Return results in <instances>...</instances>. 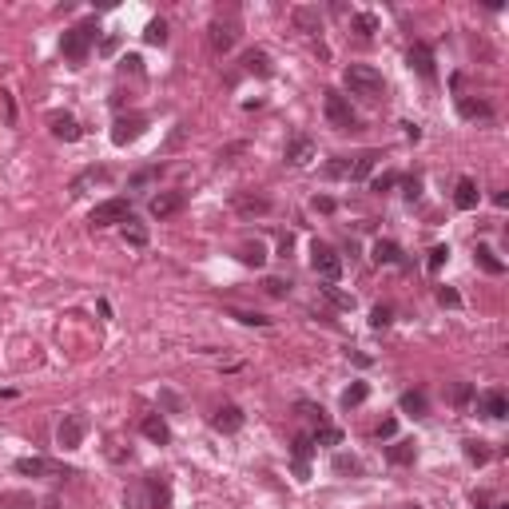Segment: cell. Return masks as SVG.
Wrapping results in <instances>:
<instances>
[{
	"mask_svg": "<svg viewBox=\"0 0 509 509\" xmlns=\"http://www.w3.org/2000/svg\"><path fill=\"white\" fill-rule=\"evenodd\" d=\"M239 263H247V267H263L267 263V247H263L259 239H247V243H239Z\"/></svg>",
	"mask_w": 509,
	"mask_h": 509,
	"instance_id": "cell-27",
	"label": "cell"
},
{
	"mask_svg": "<svg viewBox=\"0 0 509 509\" xmlns=\"http://www.w3.org/2000/svg\"><path fill=\"white\" fill-rule=\"evenodd\" d=\"M414 458H418V446H414L410 438H398V442L386 446V461L390 466H414Z\"/></svg>",
	"mask_w": 509,
	"mask_h": 509,
	"instance_id": "cell-22",
	"label": "cell"
},
{
	"mask_svg": "<svg viewBox=\"0 0 509 509\" xmlns=\"http://www.w3.org/2000/svg\"><path fill=\"white\" fill-rule=\"evenodd\" d=\"M398 406H402V414H410V418H426L430 414V402H426L422 390H406V394L398 398Z\"/></svg>",
	"mask_w": 509,
	"mask_h": 509,
	"instance_id": "cell-25",
	"label": "cell"
},
{
	"mask_svg": "<svg viewBox=\"0 0 509 509\" xmlns=\"http://www.w3.org/2000/svg\"><path fill=\"white\" fill-rule=\"evenodd\" d=\"M207 44H211L215 56H227V52L239 44V20H211V28H207Z\"/></svg>",
	"mask_w": 509,
	"mask_h": 509,
	"instance_id": "cell-8",
	"label": "cell"
},
{
	"mask_svg": "<svg viewBox=\"0 0 509 509\" xmlns=\"http://www.w3.org/2000/svg\"><path fill=\"white\" fill-rule=\"evenodd\" d=\"M84 438H88V414H80V410L64 414L60 426H56V442H60L64 449H80Z\"/></svg>",
	"mask_w": 509,
	"mask_h": 509,
	"instance_id": "cell-5",
	"label": "cell"
},
{
	"mask_svg": "<svg viewBox=\"0 0 509 509\" xmlns=\"http://www.w3.org/2000/svg\"><path fill=\"white\" fill-rule=\"evenodd\" d=\"M139 430H144V438L155 442V446H167V442H172V430H167V422H163L160 414H148V418L139 422Z\"/></svg>",
	"mask_w": 509,
	"mask_h": 509,
	"instance_id": "cell-23",
	"label": "cell"
},
{
	"mask_svg": "<svg viewBox=\"0 0 509 509\" xmlns=\"http://www.w3.org/2000/svg\"><path fill=\"white\" fill-rule=\"evenodd\" d=\"M120 68H124V72H132V76H139V72H144V60H139V56H124V64H120Z\"/></svg>",
	"mask_w": 509,
	"mask_h": 509,
	"instance_id": "cell-52",
	"label": "cell"
},
{
	"mask_svg": "<svg viewBox=\"0 0 509 509\" xmlns=\"http://www.w3.org/2000/svg\"><path fill=\"white\" fill-rule=\"evenodd\" d=\"M473 410L482 414V418H505L509 414V398H505V390H485V394H477L473 398Z\"/></svg>",
	"mask_w": 509,
	"mask_h": 509,
	"instance_id": "cell-12",
	"label": "cell"
},
{
	"mask_svg": "<svg viewBox=\"0 0 509 509\" xmlns=\"http://www.w3.org/2000/svg\"><path fill=\"white\" fill-rule=\"evenodd\" d=\"M295 410L307 418V422H314V426H326V410L323 406H314V402H307V398H298L295 402Z\"/></svg>",
	"mask_w": 509,
	"mask_h": 509,
	"instance_id": "cell-36",
	"label": "cell"
},
{
	"mask_svg": "<svg viewBox=\"0 0 509 509\" xmlns=\"http://www.w3.org/2000/svg\"><path fill=\"white\" fill-rule=\"evenodd\" d=\"M16 473H28V477H52V482H60V477H72V470L68 466H56V461L48 458H20L16 461Z\"/></svg>",
	"mask_w": 509,
	"mask_h": 509,
	"instance_id": "cell-9",
	"label": "cell"
},
{
	"mask_svg": "<svg viewBox=\"0 0 509 509\" xmlns=\"http://www.w3.org/2000/svg\"><path fill=\"white\" fill-rule=\"evenodd\" d=\"M323 112H326V124L335 127V132H354L358 127V116H354V108H350V99L342 96V92H326L323 99Z\"/></svg>",
	"mask_w": 509,
	"mask_h": 509,
	"instance_id": "cell-3",
	"label": "cell"
},
{
	"mask_svg": "<svg viewBox=\"0 0 509 509\" xmlns=\"http://www.w3.org/2000/svg\"><path fill=\"white\" fill-rule=\"evenodd\" d=\"M48 127H52V136L64 139V144H76V139L84 136V127H80V120L68 112H52L48 116Z\"/></svg>",
	"mask_w": 509,
	"mask_h": 509,
	"instance_id": "cell-15",
	"label": "cell"
},
{
	"mask_svg": "<svg viewBox=\"0 0 509 509\" xmlns=\"http://www.w3.org/2000/svg\"><path fill=\"white\" fill-rule=\"evenodd\" d=\"M311 267H314V274H319L323 283H338V274H342V255H338L330 243L314 239L311 243Z\"/></svg>",
	"mask_w": 509,
	"mask_h": 509,
	"instance_id": "cell-4",
	"label": "cell"
},
{
	"mask_svg": "<svg viewBox=\"0 0 509 509\" xmlns=\"http://www.w3.org/2000/svg\"><path fill=\"white\" fill-rule=\"evenodd\" d=\"M477 199H482L477 183H473L470 175H461L458 187H454V207H458V211H473V207H477Z\"/></svg>",
	"mask_w": 509,
	"mask_h": 509,
	"instance_id": "cell-19",
	"label": "cell"
},
{
	"mask_svg": "<svg viewBox=\"0 0 509 509\" xmlns=\"http://www.w3.org/2000/svg\"><path fill=\"white\" fill-rule=\"evenodd\" d=\"M116 44H120V40H116V36H108V40H104V48H99V52H104V56H112V52H116Z\"/></svg>",
	"mask_w": 509,
	"mask_h": 509,
	"instance_id": "cell-56",
	"label": "cell"
},
{
	"mask_svg": "<svg viewBox=\"0 0 509 509\" xmlns=\"http://www.w3.org/2000/svg\"><path fill=\"white\" fill-rule=\"evenodd\" d=\"M323 295L330 298V302H335L338 311H354V295H347V291H338L335 283H326V286H323Z\"/></svg>",
	"mask_w": 509,
	"mask_h": 509,
	"instance_id": "cell-38",
	"label": "cell"
},
{
	"mask_svg": "<svg viewBox=\"0 0 509 509\" xmlns=\"http://www.w3.org/2000/svg\"><path fill=\"white\" fill-rule=\"evenodd\" d=\"M235 211L239 215H267L271 211V199L267 195H235Z\"/></svg>",
	"mask_w": 509,
	"mask_h": 509,
	"instance_id": "cell-28",
	"label": "cell"
},
{
	"mask_svg": "<svg viewBox=\"0 0 509 509\" xmlns=\"http://www.w3.org/2000/svg\"><path fill=\"white\" fill-rule=\"evenodd\" d=\"M144 40H148V44H167V20H163V16H155V20H148V28H144Z\"/></svg>",
	"mask_w": 509,
	"mask_h": 509,
	"instance_id": "cell-35",
	"label": "cell"
},
{
	"mask_svg": "<svg viewBox=\"0 0 509 509\" xmlns=\"http://www.w3.org/2000/svg\"><path fill=\"white\" fill-rule=\"evenodd\" d=\"M187 207V191H160V195H151L148 211L151 219H172V215H179Z\"/></svg>",
	"mask_w": 509,
	"mask_h": 509,
	"instance_id": "cell-11",
	"label": "cell"
},
{
	"mask_svg": "<svg viewBox=\"0 0 509 509\" xmlns=\"http://www.w3.org/2000/svg\"><path fill=\"white\" fill-rule=\"evenodd\" d=\"M263 291H267L271 298H286V295H291V283H286V279H267Z\"/></svg>",
	"mask_w": 509,
	"mask_h": 509,
	"instance_id": "cell-47",
	"label": "cell"
},
{
	"mask_svg": "<svg viewBox=\"0 0 509 509\" xmlns=\"http://www.w3.org/2000/svg\"><path fill=\"white\" fill-rule=\"evenodd\" d=\"M366 398H370V386H366V382H350L347 390H342V406H347V410H354V406H362Z\"/></svg>",
	"mask_w": 509,
	"mask_h": 509,
	"instance_id": "cell-34",
	"label": "cell"
},
{
	"mask_svg": "<svg viewBox=\"0 0 509 509\" xmlns=\"http://www.w3.org/2000/svg\"><path fill=\"white\" fill-rule=\"evenodd\" d=\"M406 60H410V68L422 80H434L438 76V68H434V52L426 48V44H410V52H406Z\"/></svg>",
	"mask_w": 509,
	"mask_h": 509,
	"instance_id": "cell-18",
	"label": "cell"
},
{
	"mask_svg": "<svg viewBox=\"0 0 509 509\" xmlns=\"http://www.w3.org/2000/svg\"><path fill=\"white\" fill-rule=\"evenodd\" d=\"M473 398H477V394H473L470 382H458V386H454V406H458V410H470Z\"/></svg>",
	"mask_w": 509,
	"mask_h": 509,
	"instance_id": "cell-43",
	"label": "cell"
},
{
	"mask_svg": "<svg viewBox=\"0 0 509 509\" xmlns=\"http://www.w3.org/2000/svg\"><path fill=\"white\" fill-rule=\"evenodd\" d=\"M295 25H298V32H307V36H314L319 28H323V16H319V8H295Z\"/></svg>",
	"mask_w": 509,
	"mask_h": 509,
	"instance_id": "cell-30",
	"label": "cell"
},
{
	"mask_svg": "<svg viewBox=\"0 0 509 509\" xmlns=\"http://www.w3.org/2000/svg\"><path fill=\"white\" fill-rule=\"evenodd\" d=\"M438 302H442V307H461V295L454 286H438Z\"/></svg>",
	"mask_w": 509,
	"mask_h": 509,
	"instance_id": "cell-48",
	"label": "cell"
},
{
	"mask_svg": "<svg viewBox=\"0 0 509 509\" xmlns=\"http://www.w3.org/2000/svg\"><path fill=\"white\" fill-rule=\"evenodd\" d=\"M466 458H470L473 466H485V461L494 458V454H489V446H485V442H477V438H470V442H466Z\"/></svg>",
	"mask_w": 509,
	"mask_h": 509,
	"instance_id": "cell-39",
	"label": "cell"
},
{
	"mask_svg": "<svg viewBox=\"0 0 509 509\" xmlns=\"http://www.w3.org/2000/svg\"><path fill=\"white\" fill-rule=\"evenodd\" d=\"M283 160L291 163V167H307V163L314 160V139L307 136V132H298V136H291V139H286Z\"/></svg>",
	"mask_w": 509,
	"mask_h": 509,
	"instance_id": "cell-13",
	"label": "cell"
},
{
	"mask_svg": "<svg viewBox=\"0 0 509 509\" xmlns=\"http://www.w3.org/2000/svg\"><path fill=\"white\" fill-rule=\"evenodd\" d=\"M446 259H449V247H434V251H430V259H426V271H430V274H438Z\"/></svg>",
	"mask_w": 509,
	"mask_h": 509,
	"instance_id": "cell-46",
	"label": "cell"
},
{
	"mask_svg": "<svg viewBox=\"0 0 509 509\" xmlns=\"http://www.w3.org/2000/svg\"><path fill=\"white\" fill-rule=\"evenodd\" d=\"M124 239L132 247H148V227L136 223V219H124Z\"/></svg>",
	"mask_w": 509,
	"mask_h": 509,
	"instance_id": "cell-37",
	"label": "cell"
},
{
	"mask_svg": "<svg viewBox=\"0 0 509 509\" xmlns=\"http://www.w3.org/2000/svg\"><path fill=\"white\" fill-rule=\"evenodd\" d=\"M160 172H163L160 163H151V167H144V172L132 175V179H127V187H132V191H136V187H148L151 179H160Z\"/></svg>",
	"mask_w": 509,
	"mask_h": 509,
	"instance_id": "cell-42",
	"label": "cell"
},
{
	"mask_svg": "<svg viewBox=\"0 0 509 509\" xmlns=\"http://www.w3.org/2000/svg\"><path fill=\"white\" fill-rule=\"evenodd\" d=\"M335 473H342V477H354V473H362V461L358 458H350V454H335Z\"/></svg>",
	"mask_w": 509,
	"mask_h": 509,
	"instance_id": "cell-41",
	"label": "cell"
},
{
	"mask_svg": "<svg viewBox=\"0 0 509 509\" xmlns=\"http://www.w3.org/2000/svg\"><path fill=\"white\" fill-rule=\"evenodd\" d=\"M124 219H132V203H127V199H104V203H96L92 215H88L92 227H116V223H124Z\"/></svg>",
	"mask_w": 509,
	"mask_h": 509,
	"instance_id": "cell-6",
	"label": "cell"
},
{
	"mask_svg": "<svg viewBox=\"0 0 509 509\" xmlns=\"http://www.w3.org/2000/svg\"><path fill=\"white\" fill-rule=\"evenodd\" d=\"M243 68H247V72H255V76H263V80L274 72V68H271V56H267L263 48H251L247 56H243Z\"/></svg>",
	"mask_w": 509,
	"mask_h": 509,
	"instance_id": "cell-29",
	"label": "cell"
},
{
	"mask_svg": "<svg viewBox=\"0 0 509 509\" xmlns=\"http://www.w3.org/2000/svg\"><path fill=\"white\" fill-rule=\"evenodd\" d=\"M458 116L461 120H494V104L489 99H473V96H458Z\"/></svg>",
	"mask_w": 509,
	"mask_h": 509,
	"instance_id": "cell-20",
	"label": "cell"
},
{
	"mask_svg": "<svg viewBox=\"0 0 509 509\" xmlns=\"http://www.w3.org/2000/svg\"><path fill=\"white\" fill-rule=\"evenodd\" d=\"M374 263H378V267H406V255H402V247H398L394 239H378V243H374Z\"/></svg>",
	"mask_w": 509,
	"mask_h": 509,
	"instance_id": "cell-21",
	"label": "cell"
},
{
	"mask_svg": "<svg viewBox=\"0 0 509 509\" xmlns=\"http://www.w3.org/2000/svg\"><path fill=\"white\" fill-rule=\"evenodd\" d=\"M231 319H239V323H247V326H271V319L259 311H231Z\"/></svg>",
	"mask_w": 509,
	"mask_h": 509,
	"instance_id": "cell-45",
	"label": "cell"
},
{
	"mask_svg": "<svg viewBox=\"0 0 509 509\" xmlns=\"http://www.w3.org/2000/svg\"><path fill=\"white\" fill-rule=\"evenodd\" d=\"M243 422H247V414L239 410L235 402L219 406V410H215V418H211V426L219 430V434H239V430H243Z\"/></svg>",
	"mask_w": 509,
	"mask_h": 509,
	"instance_id": "cell-16",
	"label": "cell"
},
{
	"mask_svg": "<svg viewBox=\"0 0 509 509\" xmlns=\"http://www.w3.org/2000/svg\"><path fill=\"white\" fill-rule=\"evenodd\" d=\"M402 127H406V139H414V144L422 139V127H418V124H402Z\"/></svg>",
	"mask_w": 509,
	"mask_h": 509,
	"instance_id": "cell-55",
	"label": "cell"
},
{
	"mask_svg": "<svg viewBox=\"0 0 509 509\" xmlns=\"http://www.w3.org/2000/svg\"><path fill=\"white\" fill-rule=\"evenodd\" d=\"M350 28H354L362 40H370L374 32H378V16H374V13H354V16H350Z\"/></svg>",
	"mask_w": 509,
	"mask_h": 509,
	"instance_id": "cell-32",
	"label": "cell"
},
{
	"mask_svg": "<svg viewBox=\"0 0 509 509\" xmlns=\"http://www.w3.org/2000/svg\"><path fill=\"white\" fill-rule=\"evenodd\" d=\"M314 211H323V215H330V211H335V199H326V195H319V199H314Z\"/></svg>",
	"mask_w": 509,
	"mask_h": 509,
	"instance_id": "cell-54",
	"label": "cell"
},
{
	"mask_svg": "<svg viewBox=\"0 0 509 509\" xmlns=\"http://www.w3.org/2000/svg\"><path fill=\"white\" fill-rule=\"evenodd\" d=\"M402 187H406V199H410V203L422 195V183H418V179H402Z\"/></svg>",
	"mask_w": 509,
	"mask_h": 509,
	"instance_id": "cell-53",
	"label": "cell"
},
{
	"mask_svg": "<svg viewBox=\"0 0 509 509\" xmlns=\"http://www.w3.org/2000/svg\"><path fill=\"white\" fill-rule=\"evenodd\" d=\"M311 454H314V442L307 434H298L295 442H291V461H295V477L298 482L311 477Z\"/></svg>",
	"mask_w": 509,
	"mask_h": 509,
	"instance_id": "cell-14",
	"label": "cell"
},
{
	"mask_svg": "<svg viewBox=\"0 0 509 509\" xmlns=\"http://www.w3.org/2000/svg\"><path fill=\"white\" fill-rule=\"evenodd\" d=\"M342 80H347L350 96L366 99V104H382L386 99V80L378 68H370V64H350L347 72H342Z\"/></svg>",
	"mask_w": 509,
	"mask_h": 509,
	"instance_id": "cell-1",
	"label": "cell"
},
{
	"mask_svg": "<svg viewBox=\"0 0 509 509\" xmlns=\"http://www.w3.org/2000/svg\"><path fill=\"white\" fill-rule=\"evenodd\" d=\"M144 132H148V116H120L112 124V144L116 148H127V144H136Z\"/></svg>",
	"mask_w": 509,
	"mask_h": 509,
	"instance_id": "cell-10",
	"label": "cell"
},
{
	"mask_svg": "<svg viewBox=\"0 0 509 509\" xmlns=\"http://www.w3.org/2000/svg\"><path fill=\"white\" fill-rule=\"evenodd\" d=\"M139 489H144V509H172V482H167V473H148Z\"/></svg>",
	"mask_w": 509,
	"mask_h": 509,
	"instance_id": "cell-7",
	"label": "cell"
},
{
	"mask_svg": "<svg viewBox=\"0 0 509 509\" xmlns=\"http://www.w3.org/2000/svg\"><path fill=\"white\" fill-rule=\"evenodd\" d=\"M323 175H326V179H347V175H350V160H347V155H335V160L323 167Z\"/></svg>",
	"mask_w": 509,
	"mask_h": 509,
	"instance_id": "cell-40",
	"label": "cell"
},
{
	"mask_svg": "<svg viewBox=\"0 0 509 509\" xmlns=\"http://www.w3.org/2000/svg\"><path fill=\"white\" fill-rule=\"evenodd\" d=\"M390 323H394V311H390L386 302H378V307L370 311V326L374 330H382V326H390Z\"/></svg>",
	"mask_w": 509,
	"mask_h": 509,
	"instance_id": "cell-44",
	"label": "cell"
},
{
	"mask_svg": "<svg viewBox=\"0 0 509 509\" xmlns=\"http://www.w3.org/2000/svg\"><path fill=\"white\" fill-rule=\"evenodd\" d=\"M402 183V175L398 172H386V175H378V179H374V191H390V187H398Z\"/></svg>",
	"mask_w": 509,
	"mask_h": 509,
	"instance_id": "cell-49",
	"label": "cell"
},
{
	"mask_svg": "<svg viewBox=\"0 0 509 509\" xmlns=\"http://www.w3.org/2000/svg\"><path fill=\"white\" fill-rule=\"evenodd\" d=\"M470 501H473V509H494V497L485 494V489H473Z\"/></svg>",
	"mask_w": 509,
	"mask_h": 509,
	"instance_id": "cell-50",
	"label": "cell"
},
{
	"mask_svg": "<svg viewBox=\"0 0 509 509\" xmlns=\"http://www.w3.org/2000/svg\"><path fill=\"white\" fill-rule=\"evenodd\" d=\"M473 263H477L485 274H505V263L497 259V251L485 247V243H477V251H473Z\"/></svg>",
	"mask_w": 509,
	"mask_h": 509,
	"instance_id": "cell-26",
	"label": "cell"
},
{
	"mask_svg": "<svg viewBox=\"0 0 509 509\" xmlns=\"http://www.w3.org/2000/svg\"><path fill=\"white\" fill-rule=\"evenodd\" d=\"M402 509H422V505H402Z\"/></svg>",
	"mask_w": 509,
	"mask_h": 509,
	"instance_id": "cell-57",
	"label": "cell"
},
{
	"mask_svg": "<svg viewBox=\"0 0 509 509\" xmlns=\"http://www.w3.org/2000/svg\"><path fill=\"white\" fill-rule=\"evenodd\" d=\"M99 36V28L96 20H84V25H72L68 32L60 36V52H64V60H72V64H84L88 60V52H92V44H96Z\"/></svg>",
	"mask_w": 509,
	"mask_h": 509,
	"instance_id": "cell-2",
	"label": "cell"
},
{
	"mask_svg": "<svg viewBox=\"0 0 509 509\" xmlns=\"http://www.w3.org/2000/svg\"><path fill=\"white\" fill-rule=\"evenodd\" d=\"M394 434H398V422H394V418H386V422L378 426V442H390Z\"/></svg>",
	"mask_w": 509,
	"mask_h": 509,
	"instance_id": "cell-51",
	"label": "cell"
},
{
	"mask_svg": "<svg viewBox=\"0 0 509 509\" xmlns=\"http://www.w3.org/2000/svg\"><path fill=\"white\" fill-rule=\"evenodd\" d=\"M378 160H382V151H374V148H366V151H358V155H350V183H362L366 175L378 167Z\"/></svg>",
	"mask_w": 509,
	"mask_h": 509,
	"instance_id": "cell-17",
	"label": "cell"
},
{
	"mask_svg": "<svg viewBox=\"0 0 509 509\" xmlns=\"http://www.w3.org/2000/svg\"><path fill=\"white\" fill-rule=\"evenodd\" d=\"M104 179H108V167H88V172H80L72 183H68V191H72V199H80L92 183H104Z\"/></svg>",
	"mask_w": 509,
	"mask_h": 509,
	"instance_id": "cell-24",
	"label": "cell"
},
{
	"mask_svg": "<svg viewBox=\"0 0 509 509\" xmlns=\"http://www.w3.org/2000/svg\"><path fill=\"white\" fill-rule=\"evenodd\" d=\"M311 442L314 446H342V430L338 426H314V434H311Z\"/></svg>",
	"mask_w": 509,
	"mask_h": 509,
	"instance_id": "cell-33",
	"label": "cell"
},
{
	"mask_svg": "<svg viewBox=\"0 0 509 509\" xmlns=\"http://www.w3.org/2000/svg\"><path fill=\"white\" fill-rule=\"evenodd\" d=\"M0 509H36V497L25 489H8V494H0Z\"/></svg>",
	"mask_w": 509,
	"mask_h": 509,
	"instance_id": "cell-31",
	"label": "cell"
}]
</instances>
